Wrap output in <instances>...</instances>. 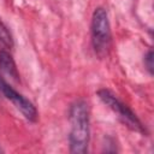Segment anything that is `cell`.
<instances>
[{
    "label": "cell",
    "mask_w": 154,
    "mask_h": 154,
    "mask_svg": "<svg viewBox=\"0 0 154 154\" xmlns=\"http://www.w3.org/2000/svg\"><path fill=\"white\" fill-rule=\"evenodd\" d=\"M0 70L6 76H8L10 78H12L14 81L19 79V73H18L16 63H14L12 55L5 49L0 51Z\"/></svg>",
    "instance_id": "obj_5"
},
{
    "label": "cell",
    "mask_w": 154,
    "mask_h": 154,
    "mask_svg": "<svg viewBox=\"0 0 154 154\" xmlns=\"http://www.w3.org/2000/svg\"><path fill=\"white\" fill-rule=\"evenodd\" d=\"M0 91L7 100H10L12 102V105L24 116V118H26L29 122H36V119H37L36 107L28 99H25L22 94H19L17 90H14L2 78H0Z\"/></svg>",
    "instance_id": "obj_4"
},
{
    "label": "cell",
    "mask_w": 154,
    "mask_h": 154,
    "mask_svg": "<svg viewBox=\"0 0 154 154\" xmlns=\"http://www.w3.org/2000/svg\"><path fill=\"white\" fill-rule=\"evenodd\" d=\"M90 31L91 43L96 55L100 58H105L111 49L112 32L108 14L103 7H97L93 12Z\"/></svg>",
    "instance_id": "obj_2"
},
{
    "label": "cell",
    "mask_w": 154,
    "mask_h": 154,
    "mask_svg": "<svg viewBox=\"0 0 154 154\" xmlns=\"http://www.w3.org/2000/svg\"><path fill=\"white\" fill-rule=\"evenodd\" d=\"M144 66L150 75H153V51L149 49L144 55Z\"/></svg>",
    "instance_id": "obj_7"
},
{
    "label": "cell",
    "mask_w": 154,
    "mask_h": 154,
    "mask_svg": "<svg viewBox=\"0 0 154 154\" xmlns=\"http://www.w3.org/2000/svg\"><path fill=\"white\" fill-rule=\"evenodd\" d=\"M0 45L6 47V48H11L13 46V38L11 32L8 31L7 26L0 20Z\"/></svg>",
    "instance_id": "obj_6"
},
{
    "label": "cell",
    "mask_w": 154,
    "mask_h": 154,
    "mask_svg": "<svg viewBox=\"0 0 154 154\" xmlns=\"http://www.w3.org/2000/svg\"><path fill=\"white\" fill-rule=\"evenodd\" d=\"M97 96L106 106H108L117 114V117L122 120L124 125H126L132 131L144 134V135L147 134L146 128L142 124V122L138 119V117L124 102H122L113 93H111L107 89H100L97 91Z\"/></svg>",
    "instance_id": "obj_3"
},
{
    "label": "cell",
    "mask_w": 154,
    "mask_h": 154,
    "mask_svg": "<svg viewBox=\"0 0 154 154\" xmlns=\"http://www.w3.org/2000/svg\"><path fill=\"white\" fill-rule=\"evenodd\" d=\"M70 152L73 154H84L88 150L90 140L89 107L84 100L75 101L70 107Z\"/></svg>",
    "instance_id": "obj_1"
},
{
    "label": "cell",
    "mask_w": 154,
    "mask_h": 154,
    "mask_svg": "<svg viewBox=\"0 0 154 154\" xmlns=\"http://www.w3.org/2000/svg\"><path fill=\"white\" fill-rule=\"evenodd\" d=\"M1 152H2V149H1V148H0V153H1Z\"/></svg>",
    "instance_id": "obj_8"
}]
</instances>
